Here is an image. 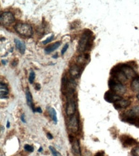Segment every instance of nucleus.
<instances>
[{"instance_id":"f257e3e1","label":"nucleus","mask_w":139,"mask_h":156,"mask_svg":"<svg viewBox=\"0 0 139 156\" xmlns=\"http://www.w3.org/2000/svg\"><path fill=\"white\" fill-rule=\"evenodd\" d=\"M94 37L92 32L89 30H86L79 39L78 44V51L79 53H83L90 49L92 42H93Z\"/></svg>"},{"instance_id":"f03ea898","label":"nucleus","mask_w":139,"mask_h":156,"mask_svg":"<svg viewBox=\"0 0 139 156\" xmlns=\"http://www.w3.org/2000/svg\"><path fill=\"white\" fill-rule=\"evenodd\" d=\"M123 121L139 127V106H135L121 115Z\"/></svg>"},{"instance_id":"7ed1b4c3","label":"nucleus","mask_w":139,"mask_h":156,"mask_svg":"<svg viewBox=\"0 0 139 156\" xmlns=\"http://www.w3.org/2000/svg\"><path fill=\"white\" fill-rule=\"evenodd\" d=\"M66 96V107L65 112L68 116H72L76 112V101L75 98V92L71 91L65 94Z\"/></svg>"},{"instance_id":"20e7f679","label":"nucleus","mask_w":139,"mask_h":156,"mask_svg":"<svg viewBox=\"0 0 139 156\" xmlns=\"http://www.w3.org/2000/svg\"><path fill=\"white\" fill-rule=\"evenodd\" d=\"M15 30L19 35L25 37H31L33 35V29L31 25L26 23H18L14 27Z\"/></svg>"},{"instance_id":"39448f33","label":"nucleus","mask_w":139,"mask_h":156,"mask_svg":"<svg viewBox=\"0 0 139 156\" xmlns=\"http://www.w3.org/2000/svg\"><path fill=\"white\" fill-rule=\"evenodd\" d=\"M108 86L111 91L117 95H123L126 92V88L123 83L112 77L108 81Z\"/></svg>"},{"instance_id":"423d86ee","label":"nucleus","mask_w":139,"mask_h":156,"mask_svg":"<svg viewBox=\"0 0 139 156\" xmlns=\"http://www.w3.org/2000/svg\"><path fill=\"white\" fill-rule=\"evenodd\" d=\"M119 67H120L122 72L124 73L125 76L126 77L128 80L130 79H134L136 77L137 73L134 70L131 66H130L128 64H119Z\"/></svg>"},{"instance_id":"0eeeda50","label":"nucleus","mask_w":139,"mask_h":156,"mask_svg":"<svg viewBox=\"0 0 139 156\" xmlns=\"http://www.w3.org/2000/svg\"><path fill=\"white\" fill-rule=\"evenodd\" d=\"M15 21L14 16L12 13L10 12H4L0 16V21L2 25L4 27H8L10 26L13 22Z\"/></svg>"},{"instance_id":"6e6552de","label":"nucleus","mask_w":139,"mask_h":156,"mask_svg":"<svg viewBox=\"0 0 139 156\" xmlns=\"http://www.w3.org/2000/svg\"><path fill=\"white\" fill-rule=\"evenodd\" d=\"M68 127L72 133H77L79 131V123L78 115L75 114L71 116V118L68 122Z\"/></svg>"},{"instance_id":"1a4fd4ad","label":"nucleus","mask_w":139,"mask_h":156,"mask_svg":"<svg viewBox=\"0 0 139 156\" xmlns=\"http://www.w3.org/2000/svg\"><path fill=\"white\" fill-rule=\"evenodd\" d=\"M110 74L112 76H113L114 78L121 82L122 83L124 82H126L128 80L126 77L125 75L124 74V73L122 72V70H121L120 67H119V65L115 66L113 69H112Z\"/></svg>"},{"instance_id":"9d476101","label":"nucleus","mask_w":139,"mask_h":156,"mask_svg":"<svg viewBox=\"0 0 139 156\" xmlns=\"http://www.w3.org/2000/svg\"><path fill=\"white\" fill-rule=\"evenodd\" d=\"M69 140L72 145V152L75 156H82L81 152L80 145L78 140L72 137V136L69 135Z\"/></svg>"},{"instance_id":"9b49d317","label":"nucleus","mask_w":139,"mask_h":156,"mask_svg":"<svg viewBox=\"0 0 139 156\" xmlns=\"http://www.w3.org/2000/svg\"><path fill=\"white\" fill-rule=\"evenodd\" d=\"M104 98L106 101L109 103H115L117 101L122 99V97L120 95L116 94L111 90H108L105 93Z\"/></svg>"},{"instance_id":"f8f14e48","label":"nucleus","mask_w":139,"mask_h":156,"mask_svg":"<svg viewBox=\"0 0 139 156\" xmlns=\"http://www.w3.org/2000/svg\"><path fill=\"white\" fill-rule=\"evenodd\" d=\"M130 101L122 99L114 103V106L116 109H121L128 108L130 105Z\"/></svg>"},{"instance_id":"ddd939ff","label":"nucleus","mask_w":139,"mask_h":156,"mask_svg":"<svg viewBox=\"0 0 139 156\" xmlns=\"http://www.w3.org/2000/svg\"><path fill=\"white\" fill-rule=\"evenodd\" d=\"M80 67L78 66V65H73L70 67L69 69V74L71 78L72 79H76V78H78L79 75H80Z\"/></svg>"},{"instance_id":"4468645a","label":"nucleus","mask_w":139,"mask_h":156,"mask_svg":"<svg viewBox=\"0 0 139 156\" xmlns=\"http://www.w3.org/2000/svg\"><path fill=\"white\" fill-rule=\"evenodd\" d=\"M0 94H1L0 95L1 99H7L9 97V88L7 84L3 83L2 82L1 84H0Z\"/></svg>"},{"instance_id":"2eb2a0df","label":"nucleus","mask_w":139,"mask_h":156,"mask_svg":"<svg viewBox=\"0 0 139 156\" xmlns=\"http://www.w3.org/2000/svg\"><path fill=\"white\" fill-rule=\"evenodd\" d=\"M26 102H27V104H28V106L31 109L32 112L35 113V108H34V102H33L32 95H31V92H30V90L28 89L26 90Z\"/></svg>"},{"instance_id":"dca6fc26","label":"nucleus","mask_w":139,"mask_h":156,"mask_svg":"<svg viewBox=\"0 0 139 156\" xmlns=\"http://www.w3.org/2000/svg\"><path fill=\"white\" fill-rule=\"evenodd\" d=\"M60 44H61V42L58 41V42H55L53 44L49 45L48 46H47L44 49L45 53L46 54H49V53H52V52H53L57 49H58L60 47Z\"/></svg>"},{"instance_id":"f3484780","label":"nucleus","mask_w":139,"mask_h":156,"mask_svg":"<svg viewBox=\"0 0 139 156\" xmlns=\"http://www.w3.org/2000/svg\"><path fill=\"white\" fill-rule=\"evenodd\" d=\"M14 42L16 44V47L19 51L20 53H21L22 55H24L26 50V45L24 42L19 40L17 38L14 39Z\"/></svg>"},{"instance_id":"a211bd4d","label":"nucleus","mask_w":139,"mask_h":156,"mask_svg":"<svg viewBox=\"0 0 139 156\" xmlns=\"http://www.w3.org/2000/svg\"><path fill=\"white\" fill-rule=\"evenodd\" d=\"M131 88L135 92H139V76H137L132 80Z\"/></svg>"},{"instance_id":"6ab92c4d","label":"nucleus","mask_w":139,"mask_h":156,"mask_svg":"<svg viewBox=\"0 0 139 156\" xmlns=\"http://www.w3.org/2000/svg\"><path fill=\"white\" fill-rule=\"evenodd\" d=\"M48 109L51 119L53 120V122L55 123V124H57L58 122V119H57V114L55 109L53 108H51V107H48Z\"/></svg>"},{"instance_id":"aec40b11","label":"nucleus","mask_w":139,"mask_h":156,"mask_svg":"<svg viewBox=\"0 0 139 156\" xmlns=\"http://www.w3.org/2000/svg\"><path fill=\"white\" fill-rule=\"evenodd\" d=\"M123 144L125 147H127V146H130L132 145H134L136 144V141L132 139L130 137H126L124 139H123Z\"/></svg>"},{"instance_id":"412c9836","label":"nucleus","mask_w":139,"mask_h":156,"mask_svg":"<svg viewBox=\"0 0 139 156\" xmlns=\"http://www.w3.org/2000/svg\"><path fill=\"white\" fill-rule=\"evenodd\" d=\"M35 75L34 71L31 70L30 73V76H29V80H28L30 84H33V83H34V80H35Z\"/></svg>"},{"instance_id":"4be33fe9","label":"nucleus","mask_w":139,"mask_h":156,"mask_svg":"<svg viewBox=\"0 0 139 156\" xmlns=\"http://www.w3.org/2000/svg\"><path fill=\"white\" fill-rule=\"evenodd\" d=\"M24 150H25L26 151L29 152H32L33 151H34V147L31 146V145H28V144H26V145H24Z\"/></svg>"},{"instance_id":"5701e85b","label":"nucleus","mask_w":139,"mask_h":156,"mask_svg":"<svg viewBox=\"0 0 139 156\" xmlns=\"http://www.w3.org/2000/svg\"><path fill=\"white\" fill-rule=\"evenodd\" d=\"M131 155L133 156H139V147H135L131 151Z\"/></svg>"},{"instance_id":"b1692460","label":"nucleus","mask_w":139,"mask_h":156,"mask_svg":"<svg viewBox=\"0 0 139 156\" xmlns=\"http://www.w3.org/2000/svg\"><path fill=\"white\" fill-rule=\"evenodd\" d=\"M53 38H54V35H52L51 36H50V37H48V38H46L45 41H44L42 42V44H48V43L51 42L53 40Z\"/></svg>"},{"instance_id":"393cba45","label":"nucleus","mask_w":139,"mask_h":156,"mask_svg":"<svg viewBox=\"0 0 139 156\" xmlns=\"http://www.w3.org/2000/svg\"><path fill=\"white\" fill-rule=\"evenodd\" d=\"M49 150L51 151V152L53 155V156H58V153H57V152L56 151L55 148H53V147H51V146H49Z\"/></svg>"},{"instance_id":"a878e982","label":"nucleus","mask_w":139,"mask_h":156,"mask_svg":"<svg viewBox=\"0 0 139 156\" xmlns=\"http://www.w3.org/2000/svg\"><path fill=\"white\" fill-rule=\"evenodd\" d=\"M68 48H69V44H66L64 45V48H63V49H62V51H61V54H62V55L65 54L66 51L68 50Z\"/></svg>"},{"instance_id":"bb28decb","label":"nucleus","mask_w":139,"mask_h":156,"mask_svg":"<svg viewBox=\"0 0 139 156\" xmlns=\"http://www.w3.org/2000/svg\"><path fill=\"white\" fill-rule=\"evenodd\" d=\"M35 112H38L39 113H42V110L41 107H37L35 109Z\"/></svg>"},{"instance_id":"cd10ccee","label":"nucleus","mask_w":139,"mask_h":156,"mask_svg":"<svg viewBox=\"0 0 139 156\" xmlns=\"http://www.w3.org/2000/svg\"><path fill=\"white\" fill-rule=\"evenodd\" d=\"M35 88L36 90H39L40 89H41V85H40V84L36 83L35 84Z\"/></svg>"},{"instance_id":"c85d7f7f","label":"nucleus","mask_w":139,"mask_h":156,"mask_svg":"<svg viewBox=\"0 0 139 156\" xmlns=\"http://www.w3.org/2000/svg\"><path fill=\"white\" fill-rule=\"evenodd\" d=\"M47 138L49 139V140H53V136H52V134L49 133H47Z\"/></svg>"},{"instance_id":"c756f323","label":"nucleus","mask_w":139,"mask_h":156,"mask_svg":"<svg viewBox=\"0 0 139 156\" xmlns=\"http://www.w3.org/2000/svg\"><path fill=\"white\" fill-rule=\"evenodd\" d=\"M94 156H104V152H99Z\"/></svg>"},{"instance_id":"7c9ffc66","label":"nucleus","mask_w":139,"mask_h":156,"mask_svg":"<svg viewBox=\"0 0 139 156\" xmlns=\"http://www.w3.org/2000/svg\"><path fill=\"white\" fill-rule=\"evenodd\" d=\"M21 120H22V122H23V123H26V120H25L24 115V114L22 115V116H21Z\"/></svg>"},{"instance_id":"2f4dec72","label":"nucleus","mask_w":139,"mask_h":156,"mask_svg":"<svg viewBox=\"0 0 139 156\" xmlns=\"http://www.w3.org/2000/svg\"><path fill=\"white\" fill-rule=\"evenodd\" d=\"M6 127L9 128L10 127V122L8 120L7 122H6Z\"/></svg>"},{"instance_id":"473e14b6","label":"nucleus","mask_w":139,"mask_h":156,"mask_svg":"<svg viewBox=\"0 0 139 156\" xmlns=\"http://www.w3.org/2000/svg\"><path fill=\"white\" fill-rule=\"evenodd\" d=\"M42 151H43V148H42V147H41L39 148L38 150V152H41Z\"/></svg>"},{"instance_id":"72a5a7b5","label":"nucleus","mask_w":139,"mask_h":156,"mask_svg":"<svg viewBox=\"0 0 139 156\" xmlns=\"http://www.w3.org/2000/svg\"><path fill=\"white\" fill-rule=\"evenodd\" d=\"M137 98L138 99V101H139V92H138V94L137 95Z\"/></svg>"},{"instance_id":"f704fd0d","label":"nucleus","mask_w":139,"mask_h":156,"mask_svg":"<svg viewBox=\"0 0 139 156\" xmlns=\"http://www.w3.org/2000/svg\"><path fill=\"white\" fill-rule=\"evenodd\" d=\"M57 56H58V55H57V54H56V55H55H55H54V56H53V58H57Z\"/></svg>"},{"instance_id":"c9c22d12","label":"nucleus","mask_w":139,"mask_h":156,"mask_svg":"<svg viewBox=\"0 0 139 156\" xmlns=\"http://www.w3.org/2000/svg\"><path fill=\"white\" fill-rule=\"evenodd\" d=\"M2 63H3V64H4V65H5V64H6V62H5V60H2Z\"/></svg>"}]
</instances>
